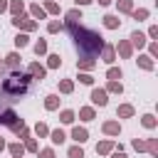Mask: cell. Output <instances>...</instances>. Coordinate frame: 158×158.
Listing matches in <instances>:
<instances>
[{"label": "cell", "mask_w": 158, "mask_h": 158, "mask_svg": "<svg viewBox=\"0 0 158 158\" xmlns=\"http://www.w3.org/2000/svg\"><path fill=\"white\" fill-rule=\"evenodd\" d=\"M69 27H72V32L77 35V44H79V49H81L84 54H94V52L101 47V37H99L96 32H91V30H77L74 22H69Z\"/></svg>", "instance_id": "cell-1"}, {"label": "cell", "mask_w": 158, "mask_h": 158, "mask_svg": "<svg viewBox=\"0 0 158 158\" xmlns=\"http://www.w3.org/2000/svg\"><path fill=\"white\" fill-rule=\"evenodd\" d=\"M27 84H30V77H25V74H15V77H10V79H5V84H2V91H7V94H22V91H27Z\"/></svg>", "instance_id": "cell-2"}, {"label": "cell", "mask_w": 158, "mask_h": 158, "mask_svg": "<svg viewBox=\"0 0 158 158\" xmlns=\"http://www.w3.org/2000/svg\"><path fill=\"white\" fill-rule=\"evenodd\" d=\"M91 101H94V104H99V106H104V104H106V91L94 89V91H91Z\"/></svg>", "instance_id": "cell-3"}, {"label": "cell", "mask_w": 158, "mask_h": 158, "mask_svg": "<svg viewBox=\"0 0 158 158\" xmlns=\"http://www.w3.org/2000/svg\"><path fill=\"white\" fill-rule=\"evenodd\" d=\"M72 138L79 141V143H84V141H86V131H84V128H74V131H72Z\"/></svg>", "instance_id": "cell-4"}, {"label": "cell", "mask_w": 158, "mask_h": 158, "mask_svg": "<svg viewBox=\"0 0 158 158\" xmlns=\"http://www.w3.org/2000/svg\"><path fill=\"white\" fill-rule=\"evenodd\" d=\"M131 40H133V44H138V47H141V44L146 42V37H143L141 32H133V35H131Z\"/></svg>", "instance_id": "cell-5"}, {"label": "cell", "mask_w": 158, "mask_h": 158, "mask_svg": "<svg viewBox=\"0 0 158 158\" xmlns=\"http://www.w3.org/2000/svg\"><path fill=\"white\" fill-rule=\"evenodd\" d=\"M104 20H106V27H118V20H116L114 15H106Z\"/></svg>", "instance_id": "cell-6"}, {"label": "cell", "mask_w": 158, "mask_h": 158, "mask_svg": "<svg viewBox=\"0 0 158 158\" xmlns=\"http://www.w3.org/2000/svg\"><path fill=\"white\" fill-rule=\"evenodd\" d=\"M35 52H37V54H42V52H47V42H44V40H40V42L35 44Z\"/></svg>", "instance_id": "cell-7"}, {"label": "cell", "mask_w": 158, "mask_h": 158, "mask_svg": "<svg viewBox=\"0 0 158 158\" xmlns=\"http://www.w3.org/2000/svg\"><path fill=\"white\" fill-rule=\"evenodd\" d=\"M30 72H32L35 77H44V69H42L40 64H32V67H30Z\"/></svg>", "instance_id": "cell-8"}, {"label": "cell", "mask_w": 158, "mask_h": 158, "mask_svg": "<svg viewBox=\"0 0 158 158\" xmlns=\"http://www.w3.org/2000/svg\"><path fill=\"white\" fill-rule=\"evenodd\" d=\"M69 158H84V151L81 148H69Z\"/></svg>", "instance_id": "cell-9"}, {"label": "cell", "mask_w": 158, "mask_h": 158, "mask_svg": "<svg viewBox=\"0 0 158 158\" xmlns=\"http://www.w3.org/2000/svg\"><path fill=\"white\" fill-rule=\"evenodd\" d=\"M118 52H121L123 57H128V54H131V44H126V42H123V44H118Z\"/></svg>", "instance_id": "cell-10"}, {"label": "cell", "mask_w": 158, "mask_h": 158, "mask_svg": "<svg viewBox=\"0 0 158 158\" xmlns=\"http://www.w3.org/2000/svg\"><path fill=\"white\" fill-rule=\"evenodd\" d=\"M62 121H64V123H72V121H74V114H72V111H62Z\"/></svg>", "instance_id": "cell-11"}, {"label": "cell", "mask_w": 158, "mask_h": 158, "mask_svg": "<svg viewBox=\"0 0 158 158\" xmlns=\"http://www.w3.org/2000/svg\"><path fill=\"white\" fill-rule=\"evenodd\" d=\"M104 131H106V133H118V123H106Z\"/></svg>", "instance_id": "cell-12"}, {"label": "cell", "mask_w": 158, "mask_h": 158, "mask_svg": "<svg viewBox=\"0 0 158 158\" xmlns=\"http://www.w3.org/2000/svg\"><path fill=\"white\" fill-rule=\"evenodd\" d=\"M52 141H54V143H62V141H64V133H62V131H52Z\"/></svg>", "instance_id": "cell-13"}, {"label": "cell", "mask_w": 158, "mask_h": 158, "mask_svg": "<svg viewBox=\"0 0 158 158\" xmlns=\"http://www.w3.org/2000/svg\"><path fill=\"white\" fill-rule=\"evenodd\" d=\"M15 44H17V47H25V44H27V37H25V35H17V37H15Z\"/></svg>", "instance_id": "cell-14"}, {"label": "cell", "mask_w": 158, "mask_h": 158, "mask_svg": "<svg viewBox=\"0 0 158 158\" xmlns=\"http://www.w3.org/2000/svg\"><path fill=\"white\" fill-rule=\"evenodd\" d=\"M81 118H84V121L94 118V111H91V109H81Z\"/></svg>", "instance_id": "cell-15"}, {"label": "cell", "mask_w": 158, "mask_h": 158, "mask_svg": "<svg viewBox=\"0 0 158 158\" xmlns=\"http://www.w3.org/2000/svg\"><path fill=\"white\" fill-rule=\"evenodd\" d=\"M118 114H121V116H131V114H133V109H131V106H121V109H118Z\"/></svg>", "instance_id": "cell-16"}, {"label": "cell", "mask_w": 158, "mask_h": 158, "mask_svg": "<svg viewBox=\"0 0 158 158\" xmlns=\"http://www.w3.org/2000/svg\"><path fill=\"white\" fill-rule=\"evenodd\" d=\"M59 62H62V59H59L57 54H52V57H49V67H59Z\"/></svg>", "instance_id": "cell-17"}, {"label": "cell", "mask_w": 158, "mask_h": 158, "mask_svg": "<svg viewBox=\"0 0 158 158\" xmlns=\"http://www.w3.org/2000/svg\"><path fill=\"white\" fill-rule=\"evenodd\" d=\"M121 77V69H109V79H118Z\"/></svg>", "instance_id": "cell-18"}, {"label": "cell", "mask_w": 158, "mask_h": 158, "mask_svg": "<svg viewBox=\"0 0 158 158\" xmlns=\"http://www.w3.org/2000/svg\"><path fill=\"white\" fill-rule=\"evenodd\" d=\"M57 106V96H47V109H54Z\"/></svg>", "instance_id": "cell-19"}, {"label": "cell", "mask_w": 158, "mask_h": 158, "mask_svg": "<svg viewBox=\"0 0 158 158\" xmlns=\"http://www.w3.org/2000/svg\"><path fill=\"white\" fill-rule=\"evenodd\" d=\"M104 57H106V62H111V59H114V49H111V47H106V52H104Z\"/></svg>", "instance_id": "cell-20"}, {"label": "cell", "mask_w": 158, "mask_h": 158, "mask_svg": "<svg viewBox=\"0 0 158 158\" xmlns=\"http://www.w3.org/2000/svg\"><path fill=\"white\" fill-rule=\"evenodd\" d=\"M153 123H156V121H153V116H143V126H148V128H151Z\"/></svg>", "instance_id": "cell-21"}, {"label": "cell", "mask_w": 158, "mask_h": 158, "mask_svg": "<svg viewBox=\"0 0 158 158\" xmlns=\"http://www.w3.org/2000/svg\"><path fill=\"white\" fill-rule=\"evenodd\" d=\"M10 151H12L15 156H22V146H17V143H15V146H10Z\"/></svg>", "instance_id": "cell-22"}, {"label": "cell", "mask_w": 158, "mask_h": 158, "mask_svg": "<svg viewBox=\"0 0 158 158\" xmlns=\"http://www.w3.org/2000/svg\"><path fill=\"white\" fill-rule=\"evenodd\" d=\"M67 17H69V22H74V20H77V17H79V12H77V10H72V12H69V15H67ZM79 20H81V17H79Z\"/></svg>", "instance_id": "cell-23"}, {"label": "cell", "mask_w": 158, "mask_h": 158, "mask_svg": "<svg viewBox=\"0 0 158 158\" xmlns=\"http://www.w3.org/2000/svg\"><path fill=\"white\" fill-rule=\"evenodd\" d=\"M7 64L15 67V64H17V54H10V57H7Z\"/></svg>", "instance_id": "cell-24"}, {"label": "cell", "mask_w": 158, "mask_h": 158, "mask_svg": "<svg viewBox=\"0 0 158 158\" xmlns=\"http://www.w3.org/2000/svg\"><path fill=\"white\" fill-rule=\"evenodd\" d=\"M20 10H22V2L15 0V2H12V12H20Z\"/></svg>", "instance_id": "cell-25"}, {"label": "cell", "mask_w": 158, "mask_h": 158, "mask_svg": "<svg viewBox=\"0 0 158 158\" xmlns=\"http://www.w3.org/2000/svg\"><path fill=\"white\" fill-rule=\"evenodd\" d=\"M32 15H37V17H44V12H42V10H40V7H37V5H35V7H32Z\"/></svg>", "instance_id": "cell-26"}, {"label": "cell", "mask_w": 158, "mask_h": 158, "mask_svg": "<svg viewBox=\"0 0 158 158\" xmlns=\"http://www.w3.org/2000/svg\"><path fill=\"white\" fill-rule=\"evenodd\" d=\"M62 91H72V81H62Z\"/></svg>", "instance_id": "cell-27"}, {"label": "cell", "mask_w": 158, "mask_h": 158, "mask_svg": "<svg viewBox=\"0 0 158 158\" xmlns=\"http://www.w3.org/2000/svg\"><path fill=\"white\" fill-rule=\"evenodd\" d=\"M109 89H111V91H121V84H116V81H111V84H109Z\"/></svg>", "instance_id": "cell-28"}, {"label": "cell", "mask_w": 158, "mask_h": 158, "mask_svg": "<svg viewBox=\"0 0 158 158\" xmlns=\"http://www.w3.org/2000/svg\"><path fill=\"white\" fill-rule=\"evenodd\" d=\"M109 148H111V143H101V146H99V148H96V151H101V153H106V151H109Z\"/></svg>", "instance_id": "cell-29"}, {"label": "cell", "mask_w": 158, "mask_h": 158, "mask_svg": "<svg viewBox=\"0 0 158 158\" xmlns=\"http://www.w3.org/2000/svg\"><path fill=\"white\" fill-rule=\"evenodd\" d=\"M141 64H143L146 69H151V62H148V57H141Z\"/></svg>", "instance_id": "cell-30"}, {"label": "cell", "mask_w": 158, "mask_h": 158, "mask_svg": "<svg viewBox=\"0 0 158 158\" xmlns=\"http://www.w3.org/2000/svg\"><path fill=\"white\" fill-rule=\"evenodd\" d=\"M37 133H40V136H44V133H47V126H42V123H40V126H37Z\"/></svg>", "instance_id": "cell-31"}, {"label": "cell", "mask_w": 158, "mask_h": 158, "mask_svg": "<svg viewBox=\"0 0 158 158\" xmlns=\"http://www.w3.org/2000/svg\"><path fill=\"white\" fill-rule=\"evenodd\" d=\"M42 158H54V156H52V151L47 148V151H42Z\"/></svg>", "instance_id": "cell-32"}, {"label": "cell", "mask_w": 158, "mask_h": 158, "mask_svg": "<svg viewBox=\"0 0 158 158\" xmlns=\"http://www.w3.org/2000/svg\"><path fill=\"white\" fill-rule=\"evenodd\" d=\"M2 10H7V0H0V12Z\"/></svg>", "instance_id": "cell-33"}, {"label": "cell", "mask_w": 158, "mask_h": 158, "mask_svg": "<svg viewBox=\"0 0 158 158\" xmlns=\"http://www.w3.org/2000/svg\"><path fill=\"white\" fill-rule=\"evenodd\" d=\"M114 158H126V156L123 153H114Z\"/></svg>", "instance_id": "cell-34"}, {"label": "cell", "mask_w": 158, "mask_h": 158, "mask_svg": "<svg viewBox=\"0 0 158 158\" xmlns=\"http://www.w3.org/2000/svg\"><path fill=\"white\" fill-rule=\"evenodd\" d=\"M99 2H101V5H109V2H111V0H99Z\"/></svg>", "instance_id": "cell-35"}, {"label": "cell", "mask_w": 158, "mask_h": 158, "mask_svg": "<svg viewBox=\"0 0 158 158\" xmlns=\"http://www.w3.org/2000/svg\"><path fill=\"white\" fill-rule=\"evenodd\" d=\"M77 2H81V5H86V2H91V0H77Z\"/></svg>", "instance_id": "cell-36"}, {"label": "cell", "mask_w": 158, "mask_h": 158, "mask_svg": "<svg viewBox=\"0 0 158 158\" xmlns=\"http://www.w3.org/2000/svg\"><path fill=\"white\" fill-rule=\"evenodd\" d=\"M2 146H5V143H2V138H0V148H2Z\"/></svg>", "instance_id": "cell-37"}]
</instances>
